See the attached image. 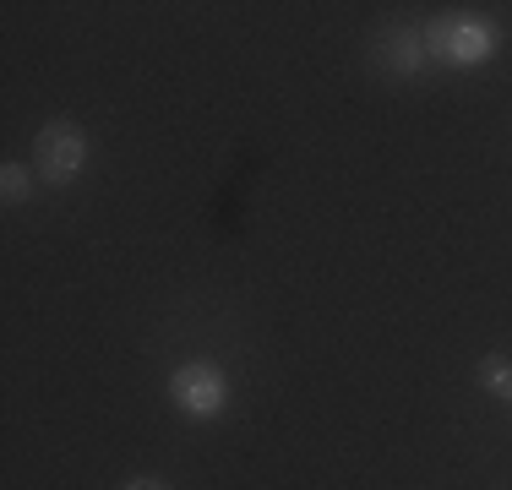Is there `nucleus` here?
Masks as SVG:
<instances>
[{"label":"nucleus","instance_id":"1","mask_svg":"<svg viewBox=\"0 0 512 490\" xmlns=\"http://www.w3.org/2000/svg\"><path fill=\"white\" fill-rule=\"evenodd\" d=\"M502 49V28L480 11H442V17L425 22V55L431 66H447V71H480L496 60Z\"/></svg>","mask_w":512,"mask_h":490},{"label":"nucleus","instance_id":"2","mask_svg":"<svg viewBox=\"0 0 512 490\" xmlns=\"http://www.w3.org/2000/svg\"><path fill=\"white\" fill-rule=\"evenodd\" d=\"M33 169L44 186H71L88 169V131L77 120H44L33 137Z\"/></svg>","mask_w":512,"mask_h":490},{"label":"nucleus","instance_id":"3","mask_svg":"<svg viewBox=\"0 0 512 490\" xmlns=\"http://www.w3.org/2000/svg\"><path fill=\"white\" fill-rule=\"evenodd\" d=\"M169 403H175L186 420H218V414L229 409V376H224V365H213V360L175 365V376H169Z\"/></svg>","mask_w":512,"mask_h":490},{"label":"nucleus","instance_id":"4","mask_svg":"<svg viewBox=\"0 0 512 490\" xmlns=\"http://www.w3.org/2000/svg\"><path fill=\"white\" fill-rule=\"evenodd\" d=\"M376 66H382L387 77H420V71L431 66V55H425V28H387L382 39H376Z\"/></svg>","mask_w":512,"mask_h":490},{"label":"nucleus","instance_id":"5","mask_svg":"<svg viewBox=\"0 0 512 490\" xmlns=\"http://www.w3.org/2000/svg\"><path fill=\"white\" fill-rule=\"evenodd\" d=\"M474 382H480L491 398H502L512 403V360H502V354H485L480 360V371H474Z\"/></svg>","mask_w":512,"mask_h":490},{"label":"nucleus","instance_id":"6","mask_svg":"<svg viewBox=\"0 0 512 490\" xmlns=\"http://www.w3.org/2000/svg\"><path fill=\"white\" fill-rule=\"evenodd\" d=\"M33 175H39V169L17 164V158L0 169V196H6V207H22V202H28V196H33Z\"/></svg>","mask_w":512,"mask_h":490},{"label":"nucleus","instance_id":"7","mask_svg":"<svg viewBox=\"0 0 512 490\" xmlns=\"http://www.w3.org/2000/svg\"><path fill=\"white\" fill-rule=\"evenodd\" d=\"M126 490H175V485H169V480H153V474H142V480H131Z\"/></svg>","mask_w":512,"mask_h":490}]
</instances>
